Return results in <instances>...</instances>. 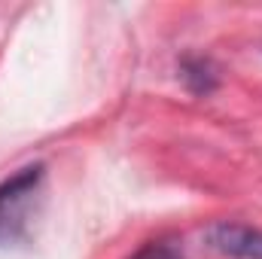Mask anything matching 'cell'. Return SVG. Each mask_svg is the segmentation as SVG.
Instances as JSON below:
<instances>
[{"label":"cell","instance_id":"obj_1","mask_svg":"<svg viewBox=\"0 0 262 259\" xmlns=\"http://www.w3.org/2000/svg\"><path fill=\"white\" fill-rule=\"evenodd\" d=\"M43 183V165H28L18 168L9 180L0 183V238L12 235V229L21 223L31 198L37 195Z\"/></svg>","mask_w":262,"mask_h":259},{"label":"cell","instance_id":"obj_2","mask_svg":"<svg viewBox=\"0 0 262 259\" xmlns=\"http://www.w3.org/2000/svg\"><path fill=\"white\" fill-rule=\"evenodd\" d=\"M204 241L213 253L226 259H262V229L250 223L220 220L204 232Z\"/></svg>","mask_w":262,"mask_h":259},{"label":"cell","instance_id":"obj_3","mask_svg":"<svg viewBox=\"0 0 262 259\" xmlns=\"http://www.w3.org/2000/svg\"><path fill=\"white\" fill-rule=\"evenodd\" d=\"M177 70H180V79H183L186 92L195 95V98H207L220 89V70L204 55H183Z\"/></svg>","mask_w":262,"mask_h":259},{"label":"cell","instance_id":"obj_4","mask_svg":"<svg viewBox=\"0 0 262 259\" xmlns=\"http://www.w3.org/2000/svg\"><path fill=\"white\" fill-rule=\"evenodd\" d=\"M128 259H183V253H180V247H177L174 241L159 238V241H146V244Z\"/></svg>","mask_w":262,"mask_h":259}]
</instances>
